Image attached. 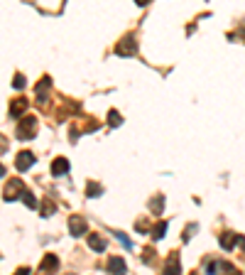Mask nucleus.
Returning <instances> with one entry per match:
<instances>
[{"mask_svg": "<svg viewBox=\"0 0 245 275\" xmlns=\"http://www.w3.org/2000/svg\"><path fill=\"white\" fill-rule=\"evenodd\" d=\"M164 271L172 275H179L182 273V263H179V253H172L169 258H167V266H164Z\"/></svg>", "mask_w": 245, "mask_h": 275, "instance_id": "nucleus-13", "label": "nucleus"}, {"mask_svg": "<svg viewBox=\"0 0 245 275\" xmlns=\"http://www.w3.org/2000/svg\"><path fill=\"white\" fill-rule=\"evenodd\" d=\"M116 54H118V57H135V54H137V42H135L132 35L122 37L121 42L116 45Z\"/></svg>", "mask_w": 245, "mask_h": 275, "instance_id": "nucleus-3", "label": "nucleus"}, {"mask_svg": "<svg viewBox=\"0 0 245 275\" xmlns=\"http://www.w3.org/2000/svg\"><path fill=\"white\" fill-rule=\"evenodd\" d=\"M116 238H118V241H121L122 246H127V248H132V243H130V238H125V236H122V233H116Z\"/></svg>", "mask_w": 245, "mask_h": 275, "instance_id": "nucleus-24", "label": "nucleus"}, {"mask_svg": "<svg viewBox=\"0 0 245 275\" xmlns=\"http://www.w3.org/2000/svg\"><path fill=\"white\" fill-rule=\"evenodd\" d=\"M0 177H5V167L2 165H0Z\"/></svg>", "mask_w": 245, "mask_h": 275, "instance_id": "nucleus-27", "label": "nucleus"}, {"mask_svg": "<svg viewBox=\"0 0 245 275\" xmlns=\"http://www.w3.org/2000/svg\"><path fill=\"white\" fill-rule=\"evenodd\" d=\"M20 199L25 202V206H30V209H37V206H40V202H37V197H35V194H32L30 189H25Z\"/></svg>", "mask_w": 245, "mask_h": 275, "instance_id": "nucleus-16", "label": "nucleus"}, {"mask_svg": "<svg viewBox=\"0 0 245 275\" xmlns=\"http://www.w3.org/2000/svg\"><path fill=\"white\" fill-rule=\"evenodd\" d=\"M54 211H57V204L49 202V199H44V202L40 204V214H42V216H52Z\"/></svg>", "mask_w": 245, "mask_h": 275, "instance_id": "nucleus-17", "label": "nucleus"}, {"mask_svg": "<svg viewBox=\"0 0 245 275\" xmlns=\"http://www.w3.org/2000/svg\"><path fill=\"white\" fill-rule=\"evenodd\" d=\"M49 89H52V79H49V76H44V79L35 86V93H37V101H40V103H44V98H47V91H49Z\"/></svg>", "mask_w": 245, "mask_h": 275, "instance_id": "nucleus-10", "label": "nucleus"}, {"mask_svg": "<svg viewBox=\"0 0 245 275\" xmlns=\"http://www.w3.org/2000/svg\"><path fill=\"white\" fill-rule=\"evenodd\" d=\"M164 233H167V221H160V224H155V229H152V238H164Z\"/></svg>", "mask_w": 245, "mask_h": 275, "instance_id": "nucleus-19", "label": "nucleus"}, {"mask_svg": "<svg viewBox=\"0 0 245 275\" xmlns=\"http://www.w3.org/2000/svg\"><path fill=\"white\" fill-rule=\"evenodd\" d=\"M37 162V157L30 152V150H20L17 152V157H15V167L20 170V172H25V170H30L32 165Z\"/></svg>", "mask_w": 245, "mask_h": 275, "instance_id": "nucleus-6", "label": "nucleus"}, {"mask_svg": "<svg viewBox=\"0 0 245 275\" xmlns=\"http://www.w3.org/2000/svg\"><path fill=\"white\" fill-rule=\"evenodd\" d=\"M108 273H125L127 271V263L122 261L121 256H113V258H108Z\"/></svg>", "mask_w": 245, "mask_h": 275, "instance_id": "nucleus-12", "label": "nucleus"}, {"mask_svg": "<svg viewBox=\"0 0 245 275\" xmlns=\"http://www.w3.org/2000/svg\"><path fill=\"white\" fill-rule=\"evenodd\" d=\"M135 2H137V5H147L150 0H135Z\"/></svg>", "mask_w": 245, "mask_h": 275, "instance_id": "nucleus-26", "label": "nucleus"}, {"mask_svg": "<svg viewBox=\"0 0 245 275\" xmlns=\"http://www.w3.org/2000/svg\"><path fill=\"white\" fill-rule=\"evenodd\" d=\"M162 204H164V197H162V194H157V197L150 202V209H152L155 214H162Z\"/></svg>", "mask_w": 245, "mask_h": 275, "instance_id": "nucleus-20", "label": "nucleus"}, {"mask_svg": "<svg viewBox=\"0 0 245 275\" xmlns=\"http://www.w3.org/2000/svg\"><path fill=\"white\" fill-rule=\"evenodd\" d=\"M206 273H236V266L228 261H211L206 266Z\"/></svg>", "mask_w": 245, "mask_h": 275, "instance_id": "nucleus-8", "label": "nucleus"}, {"mask_svg": "<svg viewBox=\"0 0 245 275\" xmlns=\"http://www.w3.org/2000/svg\"><path fill=\"white\" fill-rule=\"evenodd\" d=\"M218 243H221V248H226V251H231L233 246H241L245 251V238L238 236V233H233V231H223V233L218 236Z\"/></svg>", "mask_w": 245, "mask_h": 275, "instance_id": "nucleus-5", "label": "nucleus"}, {"mask_svg": "<svg viewBox=\"0 0 245 275\" xmlns=\"http://www.w3.org/2000/svg\"><path fill=\"white\" fill-rule=\"evenodd\" d=\"M69 170H71V165H69L66 157H54V162H52V175H54V177L69 175Z\"/></svg>", "mask_w": 245, "mask_h": 275, "instance_id": "nucleus-9", "label": "nucleus"}, {"mask_svg": "<svg viewBox=\"0 0 245 275\" xmlns=\"http://www.w3.org/2000/svg\"><path fill=\"white\" fill-rule=\"evenodd\" d=\"M142 261H145V263H152V261H155V251H152V248H147V251L142 253Z\"/></svg>", "mask_w": 245, "mask_h": 275, "instance_id": "nucleus-22", "label": "nucleus"}, {"mask_svg": "<svg viewBox=\"0 0 245 275\" xmlns=\"http://www.w3.org/2000/svg\"><path fill=\"white\" fill-rule=\"evenodd\" d=\"M25 84H27V81H25V76H22V74H15L12 86H15V89H25Z\"/></svg>", "mask_w": 245, "mask_h": 275, "instance_id": "nucleus-21", "label": "nucleus"}, {"mask_svg": "<svg viewBox=\"0 0 245 275\" xmlns=\"http://www.w3.org/2000/svg\"><path fill=\"white\" fill-rule=\"evenodd\" d=\"M194 231H196V224H191V226H189V229H186V231H184L182 241H189V238H191V233H194Z\"/></svg>", "mask_w": 245, "mask_h": 275, "instance_id": "nucleus-23", "label": "nucleus"}, {"mask_svg": "<svg viewBox=\"0 0 245 275\" xmlns=\"http://www.w3.org/2000/svg\"><path fill=\"white\" fill-rule=\"evenodd\" d=\"M108 126H111V128H121L122 126V116L116 111V108L108 111Z\"/></svg>", "mask_w": 245, "mask_h": 275, "instance_id": "nucleus-15", "label": "nucleus"}, {"mask_svg": "<svg viewBox=\"0 0 245 275\" xmlns=\"http://www.w3.org/2000/svg\"><path fill=\"white\" fill-rule=\"evenodd\" d=\"M69 233L71 236H83V233H88V224H86V219L81 216V214H71L69 216Z\"/></svg>", "mask_w": 245, "mask_h": 275, "instance_id": "nucleus-4", "label": "nucleus"}, {"mask_svg": "<svg viewBox=\"0 0 245 275\" xmlns=\"http://www.w3.org/2000/svg\"><path fill=\"white\" fill-rule=\"evenodd\" d=\"M86 194H88V197H101V194H103V187H101L98 182H88V184H86Z\"/></svg>", "mask_w": 245, "mask_h": 275, "instance_id": "nucleus-18", "label": "nucleus"}, {"mask_svg": "<svg viewBox=\"0 0 245 275\" xmlns=\"http://www.w3.org/2000/svg\"><path fill=\"white\" fill-rule=\"evenodd\" d=\"M22 192H25L22 180L12 177V180L5 184V189H2V199H5V202H15V199H20V197H22Z\"/></svg>", "mask_w": 245, "mask_h": 275, "instance_id": "nucleus-2", "label": "nucleus"}, {"mask_svg": "<svg viewBox=\"0 0 245 275\" xmlns=\"http://www.w3.org/2000/svg\"><path fill=\"white\" fill-rule=\"evenodd\" d=\"M35 133H37V118L35 116H22L20 123H17L15 136L20 140H30V138H35Z\"/></svg>", "mask_w": 245, "mask_h": 275, "instance_id": "nucleus-1", "label": "nucleus"}, {"mask_svg": "<svg viewBox=\"0 0 245 275\" xmlns=\"http://www.w3.org/2000/svg\"><path fill=\"white\" fill-rule=\"evenodd\" d=\"M59 268V258L54 256V253H47L44 258H42V263H40V271L42 273H47V271H57Z\"/></svg>", "mask_w": 245, "mask_h": 275, "instance_id": "nucleus-11", "label": "nucleus"}, {"mask_svg": "<svg viewBox=\"0 0 245 275\" xmlns=\"http://www.w3.org/2000/svg\"><path fill=\"white\" fill-rule=\"evenodd\" d=\"M5 147H7V140H5V138L0 136V152H2V150H5Z\"/></svg>", "mask_w": 245, "mask_h": 275, "instance_id": "nucleus-25", "label": "nucleus"}, {"mask_svg": "<svg viewBox=\"0 0 245 275\" xmlns=\"http://www.w3.org/2000/svg\"><path fill=\"white\" fill-rule=\"evenodd\" d=\"M88 246H91L96 253L106 251V241H103V236H98V233H88Z\"/></svg>", "mask_w": 245, "mask_h": 275, "instance_id": "nucleus-14", "label": "nucleus"}, {"mask_svg": "<svg viewBox=\"0 0 245 275\" xmlns=\"http://www.w3.org/2000/svg\"><path fill=\"white\" fill-rule=\"evenodd\" d=\"M27 106H30V101H27L25 96H17V98L10 103V116H12V118H22L25 111H27Z\"/></svg>", "mask_w": 245, "mask_h": 275, "instance_id": "nucleus-7", "label": "nucleus"}]
</instances>
